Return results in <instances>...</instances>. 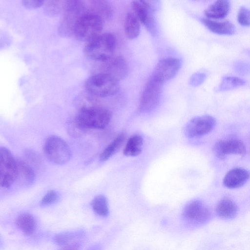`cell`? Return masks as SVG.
Instances as JSON below:
<instances>
[{"label":"cell","mask_w":250,"mask_h":250,"mask_svg":"<svg viewBox=\"0 0 250 250\" xmlns=\"http://www.w3.org/2000/svg\"><path fill=\"white\" fill-rule=\"evenodd\" d=\"M111 118L112 114L108 109L91 105L81 108L74 123L79 129H103L108 125Z\"/></svg>","instance_id":"1"},{"label":"cell","mask_w":250,"mask_h":250,"mask_svg":"<svg viewBox=\"0 0 250 250\" xmlns=\"http://www.w3.org/2000/svg\"><path fill=\"white\" fill-rule=\"evenodd\" d=\"M116 47L115 36L107 32L101 34L86 42L84 51L89 58L104 62L113 56Z\"/></svg>","instance_id":"2"},{"label":"cell","mask_w":250,"mask_h":250,"mask_svg":"<svg viewBox=\"0 0 250 250\" xmlns=\"http://www.w3.org/2000/svg\"><path fill=\"white\" fill-rule=\"evenodd\" d=\"M103 27V19L87 10L76 22L72 34L78 40L86 42L101 34Z\"/></svg>","instance_id":"3"},{"label":"cell","mask_w":250,"mask_h":250,"mask_svg":"<svg viewBox=\"0 0 250 250\" xmlns=\"http://www.w3.org/2000/svg\"><path fill=\"white\" fill-rule=\"evenodd\" d=\"M84 86L88 93L98 97L114 95L117 93L119 88L118 81L101 72L88 78Z\"/></svg>","instance_id":"4"},{"label":"cell","mask_w":250,"mask_h":250,"mask_svg":"<svg viewBox=\"0 0 250 250\" xmlns=\"http://www.w3.org/2000/svg\"><path fill=\"white\" fill-rule=\"evenodd\" d=\"M164 83L152 74L141 95L139 110L141 112L148 113L157 107L161 100Z\"/></svg>","instance_id":"5"},{"label":"cell","mask_w":250,"mask_h":250,"mask_svg":"<svg viewBox=\"0 0 250 250\" xmlns=\"http://www.w3.org/2000/svg\"><path fill=\"white\" fill-rule=\"evenodd\" d=\"M44 151L48 160L56 165H63L71 158V151L67 143L62 138L52 135L44 143Z\"/></svg>","instance_id":"6"},{"label":"cell","mask_w":250,"mask_h":250,"mask_svg":"<svg viewBox=\"0 0 250 250\" xmlns=\"http://www.w3.org/2000/svg\"><path fill=\"white\" fill-rule=\"evenodd\" d=\"M0 186L6 188L16 181L17 162L11 151L5 147L0 150Z\"/></svg>","instance_id":"7"},{"label":"cell","mask_w":250,"mask_h":250,"mask_svg":"<svg viewBox=\"0 0 250 250\" xmlns=\"http://www.w3.org/2000/svg\"><path fill=\"white\" fill-rule=\"evenodd\" d=\"M182 216L188 224L198 226L208 222L210 218L211 213L208 208L203 202L194 200L184 207Z\"/></svg>","instance_id":"8"},{"label":"cell","mask_w":250,"mask_h":250,"mask_svg":"<svg viewBox=\"0 0 250 250\" xmlns=\"http://www.w3.org/2000/svg\"><path fill=\"white\" fill-rule=\"evenodd\" d=\"M216 120L209 115L197 116L191 119L186 125L184 132L190 139L198 138L209 133L215 127Z\"/></svg>","instance_id":"9"},{"label":"cell","mask_w":250,"mask_h":250,"mask_svg":"<svg viewBox=\"0 0 250 250\" xmlns=\"http://www.w3.org/2000/svg\"><path fill=\"white\" fill-rule=\"evenodd\" d=\"M134 14L152 35L157 33V24L154 9L149 1L135 0L132 2Z\"/></svg>","instance_id":"10"},{"label":"cell","mask_w":250,"mask_h":250,"mask_svg":"<svg viewBox=\"0 0 250 250\" xmlns=\"http://www.w3.org/2000/svg\"><path fill=\"white\" fill-rule=\"evenodd\" d=\"M64 8L65 13L61 24L60 30L62 32L66 34H72L76 22L87 9L84 3L80 0L68 1Z\"/></svg>","instance_id":"11"},{"label":"cell","mask_w":250,"mask_h":250,"mask_svg":"<svg viewBox=\"0 0 250 250\" xmlns=\"http://www.w3.org/2000/svg\"><path fill=\"white\" fill-rule=\"evenodd\" d=\"M212 152L217 158L224 160L230 155H245L246 147L241 140L230 138L217 141L212 147Z\"/></svg>","instance_id":"12"},{"label":"cell","mask_w":250,"mask_h":250,"mask_svg":"<svg viewBox=\"0 0 250 250\" xmlns=\"http://www.w3.org/2000/svg\"><path fill=\"white\" fill-rule=\"evenodd\" d=\"M103 63L101 73L106 74L117 81L125 79L128 71L125 59L121 56H112Z\"/></svg>","instance_id":"13"},{"label":"cell","mask_w":250,"mask_h":250,"mask_svg":"<svg viewBox=\"0 0 250 250\" xmlns=\"http://www.w3.org/2000/svg\"><path fill=\"white\" fill-rule=\"evenodd\" d=\"M181 65V61L178 58H165L157 63L152 74L165 83L177 74Z\"/></svg>","instance_id":"14"},{"label":"cell","mask_w":250,"mask_h":250,"mask_svg":"<svg viewBox=\"0 0 250 250\" xmlns=\"http://www.w3.org/2000/svg\"><path fill=\"white\" fill-rule=\"evenodd\" d=\"M250 178V172L247 169L236 167L229 170L225 175L223 185L229 189L239 188L244 186Z\"/></svg>","instance_id":"15"},{"label":"cell","mask_w":250,"mask_h":250,"mask_svg":"<svg viewBox=\"0 0 250 250\" xmlns=\"http://www.w3.org/2000/svg\"><path fill=\"white\" fill-rule=\"evenodd\" d=\"M201 21L209 30L216 34L231 35L236 31L234 25L229 21H217L208 18H203Z\"/></svg>","instance_id":"16"},{"label":"cell","mask_w":250,"mask_h":250,"mask_svg":"<svg viewBox=\"0 0 250 250\" xmlns=\"http://www.w3.org/2000/svg\"><path fill=\"white\" fill-rule=\"evenodd\" d=\"M238 210V207L236 203L228 197H224L220 200L216 207V212L218 216L226 220L234 218Z\"/></svg>","instance_id":"17"},{"label":"cell","mask_w":250,"mask_h":250,"mask_svg":"<svg viewBox=\"0 0 250 250\" xmlns=\"http://www.w3.org/2000/svg\"><path fill=\"white\" fill-rule=\"evenodd\" d=\"M230 9L229 0H218L210 4L205 11V15L209 19H222L226 17Z\"/></svg>","instance_id":"18"},{"label":"cell","mask_w":250,"mask_h":250,"mask_svg":"<svg viewBox=\"0 0 250 250\" xmlns=\"http://www.w3.org/2000/svg\"><path fill=\"white\" fill-rule=\"evenodd\" d=\"M17 175L16 181L23 187L31 185L35 179V173L32 167L25 162L17 160Z\"/></svg>","instance_id":"19"},{"label":"cell","mask_w":250,"mask_h":250,"mask_svg":"<svg viewBox=\"0 0 250 250\" xmlns=\"http://www.w3.org/2000/svg\"><path fill=\"white\" fill-rule=\"evenodd\" d=\"M85 235V231L77 229L60 232L54 237V243L58 246H63L74 242L80 241Z\"/></svg>","instance_id":"20"},{"label":"cell","mask_w":250,"mask_h":250,"mask_svg":"<svg viewBox=\"0 0 250 250\" xmlns=\"http://www.w3.org/2000/svg\"><path fill=\"white\" fill-rule=\"evenodd\" d=\"M17 227L26 235L32 234L37 227L36 221L30 213L24 212L20 214L16 220Z\"/></svg>","instance_id":"21"},{"label":"cell","mask_w":250,"mask_h":250,"mask_svg":"<svg viewBox=\"0 0 250 250\" xmlns=\"http://www.w3.org/2000/svg\"><path fill=\"white\" fill-rule=\"evenodd\" d=\"M124 30L127 38L133 40L137 38L140 32L139 21L134 14L128 13L124 21Z\"/></svg>","instance_id":"22"},{"label":"cell","mask_w":250,"mask_h":250,"mask_svg":"<svg viewBox=\"0 0 250 250\" xmlns=\"http://www.w3.org/2000/svg\"><path fill=\"white\" fill-rule=\"evenodd\" d=\"M143 138L140 135H134L127 141L124 149L126 156L135 157L140 155L142 151Z\"/></svg>","instance_id":"23"},{"label":"cell","mask_w":250,"mask_h":250,"mask_svg":"<svg viewBox=\"0 0 250 250\" xmlns=\"http://www.w3.org/2000/svg\"><path fill=\"white\" fill-rule=\"evenodd\" d=\"M245 80L235 76H226L224 77L220 83L215 89L217 92H223L236 89L244 85Z\"/></svg>","instance_id":"24"},{"label":"cell","mask_w":250,"mask_h":250,"mask_svg":"<svg viewBox=\"0 0 250 250\" xmlns=\"http://www.w3.org/2000/svg\"><path fill=\"white\" fill-rule=\"evenodd\" d=\"M124 134L118 135L103 150L100 156V160L104 162L111 157L121 147L125 141Z\"/></svg>","instance_id":"25"},{"label":"cell","mask_w":250,"mask_h":250,"mask_svg":"<svg viewBox=\"0 0 250 250\" xmlns=\"http://www.w3.org/2000/svg\"><path fill=\"white\" fill-rule=\"evenodd\" d=\"M91 207L94 212L100 216L106 217L109 214L108 201L104 195L96 196L92 201Z\"/></svg>","instance_id":"26"},{"label":"cell","mask_w":250,"mask_h":250,"mask_svg":"<svg viewBox=\"0 0 250 250\" xmlns=\"http://www.w3.org/2000/svg\"><path fill=\"white\" fill-rule=\"evenodd\" d=\"M92 9L89 11L99 15L103 20L111 16V8L105 1H92Z\"/></svg>","instance_id":"27"},{"label":"cell","mask_w":250,"mask_h":250,"mask_svg":"<svg viewBox=\"0 0 250 250\" xmlns=\"http://www.w3.org/2000/svg\"><path fill=\"white\" fill-rule=\"evenodd\" d=\"M237 20L238 23L244 26H250V9L242 6L239 9Z\"/></svg>","instance_id":"28"},{"label":"cell","mask_w":250,"mask_h":250,"mask_svg":"<svg viewBox=\"0 0 250 250\" xmlns=\"http://www.w3.org/2000/svg\"><path fill=\"white\" fill-rule=\"evenodd\" d=\"M60 198L59 193L51 190L47 192L42 197L40 205L42 207L48 206L56 203Z\"/></svg>","instance_id":"29"},{"label":"cell","mask_w":250,"mask_h":250,"mask_svg":"<svg viewBox=\"0 0 250 250\" xmlns=\"http://www.w3.org/2000/svg\"><path fill=\"white\" fill-rule=\"evenodd\" d=\"M234 69L238 74L242 75H248L250 74V63L249 62L239 60L234 63Z\"/></svg>","instance_id":"30"},{"label":"cell","mask_w":250,"mask_h":250,"mask_svg":"<svg viewBox=\"0 0 250 250\" xmlns=\"http://www.w3.org/2000/svg\"><path fill=\"white\" fill-rule=\"evenodd\" d=\"M206 78V75L203 73H197L194 74L191 78V84L198 86L202 84Z\"/></svg>","instance_id":"31"},{"label":"cell","mask_w":250,"mask_h":250,"mask_svg":"<svg viewBox=\"0 0 250 250\" xmlns=\"http://www.w3.org/2000/svg\"><path fill=\"white\" fill-rule=\"evenodd\" d=\"M82 246V242L78 241L62 246L60 250H80Z\"/></svg>","instance_id":"32"},{"label":"cell","mask_w":250,"mask_h":250,"mask_svg":"<svg viewBox=\"0 0 250 250\" xmlns=\"http://www.w3.org/2000/svg\"><path fill=\"white\" fill-rule=\"evenodd\" d=\"M44 1L41 0H24L22 3L28 8H36L42 6Z\"/></svg>","instance_id":"33"},{"label":"cell","mask_w":250,"mask_h":250,"mask_svg":"<svg viewBox=\"0 0 250 250\" xmlns=\"http://www.w3.org/2000/svg\"><path fill=\"white\" fill-rule=\"evenodd\" d=\"M87 250H101V247L99 245H94L89 247Z\"/></svg>","instance_id":"34"}]
</instances>
